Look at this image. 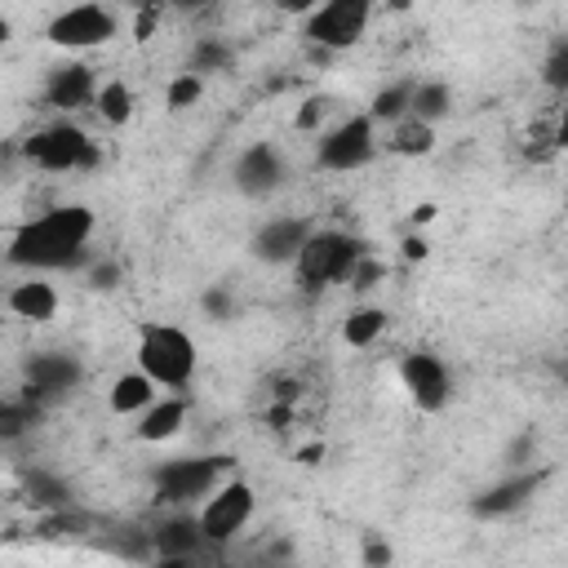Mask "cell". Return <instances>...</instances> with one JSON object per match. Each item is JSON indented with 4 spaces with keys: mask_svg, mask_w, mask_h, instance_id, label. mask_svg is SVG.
<instances>
[{
    "mask_svg": "<svg viewBox=\"0 0 568 568\" xmlns=\"http://www.w3.org/2000/svg\"><path fill=\"white\" fill-rule=\"evenodd\" d=\"M94 209L90 204H58L40 218L23 223L10 240V262L27 267V271H67V267H81L85 249L94 240Z\"/></svg>",
    "mask_w": 568,
    "mask_h": 568,
    "instance_id": "1",
    "label": "cell"
},
{
    "mask_svg": "<svg viewBox=\"0 0 568 568\" xmlns=\"http://www.w3.org/2000/svg\"><path fill=\"white\" fill-rule=\"evenodd\" d=\"M196 365H200V351H196V338L187 329H178V324H147L142 329V338H138V374L152 387L182 391L196 378Z\"/></svg>",
    "mask_w": 568,
    "mask_h": 568,
    "instance_id": "2",
    "label": "cell"
},
{
    "mask_svg": "<svg viewBox=\"0 0 568 568\" xmlns=\"http://www.w3.org/2000/svg\"><path fill=\"white\" fill-rule=\"evenodd\" d=\"M365 253H369L365 240H355L346 232H333V227H324V232L316 227L307 236V245L298 249V258H294L303 294H320V289H329V284H342L351 275V267Z\"/></svg>",
    "mask_w": 568,
    "mask_h": 568,
    "instance_id": "3",
    "label": "cell"
},
{
    "mask_svg": "<svg viewBox=\"0 0 568 568\" xmlns=\"http://www.w3.org/2000/svg\"><path fill=\"white\" fill-rule=\"evenodd\" d=\"M19 156L27 165H36V169H49V174H81V169H98V161H103L98 142L71 120L36 129L32 138H23Z\"/></svg>",
    "mask_w": 568,
    "mask_h": 568,
    "instance_id": "4",
    "label": "cell"
},
{
    "mask_svg": "<svg viewBox=\"0 0 568 568\" xmlns=\"http://www.w3.org/2000/svg\"><path fill=\"white\" fill-rule=\"evenodd\" d=\"M249 516H253V488L245 480H223L204 497L196 524H200L204 546H227L249 524Z\"/></svg>",
    "mask_w": 568,
    "mask_h": 568,
    "instance_id": "5",
    "label": "cell"
},
{
    "mask_svg": "<svg viewBox=\"0 0 568 568\" xmlns=\"http://www.w3.org/2000/svg\"><path fill=\"white\" fill-rule=\"evenodd\" d=\"M232 471V458H174L156 471V493L161 502H196V497H209L223 484V475Z\"/></svg>",
    "mask_w": 568,
    "mask_h": 568,
    "instance_id": "6",
    "label": "cell"
},
{
    "mask_svg": "<svg viewBox=\"0 0 568 568\" xmlns=\"http://www.w3.org/2000/svg\"><path fill=\"white\" fill-rule=\"evenodd\" d=\"M369 14H374L369 0H329V5L311 10L307 14V40H311V49H320V54L351 49L355 40L365 36Z\"/></svg>",
    "mask_w": 568,
    "mask_h": 568,
    "instance_id": "7",
    "label": "cell"
},
{
    "mask_svg": "<svg viewBox=\"0 0 568 568\" xmlns=\"http://www.w3.org/2000/svg\"><path fill=\"white\" fill-rule=\"evenodd\" d=\"M374 152H378V125L369 116H351L333 133L320 138L316 161L324 169H333V174H355V169H365L374 161Z\"/></svg>",
    "mask_w": 568,
    "mask_h": 568,
    "instance_id": "8",
    "label": "cell"
},
{
    "mask_svg": "<svg viewBox=\"0 0 568 568\" xmlns=\"http://www.w3.org/2000/svg\"><path fill=\"white\" fill-rule=\"evenodd\" d=\"M400 382H404V391L413 395V404L422 413H440L449 404V395H453V378H449L445 360H440V355H431V351L404 355V360H400Z\"/></svg>",
    "mask_w": 568,
    "mask_h": 568,
    "instance_id": "9",
    "label": "cell"
},
{
    "mask_svg": "<svg viewBox=\"0 0 568 568\" xmlns=\"http://www.w3.org/2000/svg\"><path fill=\"white\" fill-rule=\"evenodd\" d=\"M58 49H98L116 36V14L103 5H71L62 14H54L49 32H45Z\"/></svg>",
    "mask_w": 568,
    "mask_h": 568,
    "instance_id": "10",
    "label": "cell"
},
{
    "mask_svg": "<svg viewBox=\"0 0 568 568\" xmlns=\"http://www.w3.org/2000/svg\"><path fill=\"white\" fill-rule=\"evenodd\" d=\"M311 232H316L311 218H271V223L253 236V258H262V262H271V267L294 262Z\"/></svg>",
    "mask_w": 568,
    "mask_h": 568,
    "instance_id": "11",
    "label": "cell"
},
{
    "mask_svg": "<svg viewBox=\"0 0 568 568\" xmlns=\"http://www.w3.org/2000/svg\"><path fill=\"white\" fill-rule=\"evenodd\" d=\"M81 382V365L76 355H62V351H45L27 360V400H45V395H62Z\"/></svg>",
    "mask_w": 568,
    "mask_h": 568,
    "instance_id": "12",
    "label": "cell"
},
{
    "mask_svg": "<svg viewBox=\"0 0 568 568\" xmlns=\"http://www.w3.org/2000/svg\"><path fill=\"white\" fill-rule=\"evenodd\" d=\"M98 85H94V71L85 62H67V67H54L49 81H45V103L58 107V111H71V107H85L94 103Z\"/></svg>",
    "mask_w": 568,
    "mask_h": 568,
    "instance_id": "13",
    "label": "cell"
},
{
    "mask_svg": "<svg viewBox=\"0 0 568 568\" xmlns=\"http://www.w3.org/2000/svg\"><path fill=\"white\" fill-rule=\"evenodd\" d=\"M280 182H284V161H280L275 147H267V142H258V147H249L236 161V187L245 196H271Z\"/></svg>",
    "mask_w": 568,
    "mask_h": 568,
    "instance_id": "14",
    "label": "cell"
},
{
    "mask_svg": "<svg viewBox=\"0 0 568 568\" xmlns=\"http://www.w3.org/2000/svg\"><path fill=\"white\" fill-rule=\"evenodd\" d=\"M152 542H156L161 564H191V559L204 551V537H200L196 516H174V520H165V524L152 533Z\"/></svg>",
    "mask_w": 568,
    "mask_h": 568,
    "instance_id": "15",
    "label": "cell"
},
{
    "mask_svg": "<svg viewBox=\"0 0 568 568\" xmlns=\"http://www.w3.org/2000/svg\"><path fill=\"white\" fill-rule=\"evenodd\" d=\"M537 480H542V475H516V480L493 484L488 493H480V497H475V502H471V511H475L480 520H493V516H511V511H520V507L529 502V497H533Z\"/></svg>",
    "mask_w": 568,
    "mask_h": 568,
    "instance_id": "16",
    "label": "cell"
},
{
    "mask_svg": "<svg viewBox=\"0 0 568 568\" xmlns=\"http://www.w3.org/2000/svg\"><path fill=\"white\" fill-rule=\"evenodd\" d=\"M187 426V404L178 400V395H169V400H152L147 409L138 413V440H147V445H165V440H174L178 431Z\"/></svg>",
    "mask_w": 568,
    "mask_h": 568,
    "instance_id": "17",
    "label": "cell"
},
{
    "mask_svg": "<svg viewBox=\"0 0 568 568\" xmlns=\"http://www.w3.org/2000/svg\"><path fill=\"white\" fill-rule=\"evenodd\" d=\"M10 311H14L19 320L45 324V320L58 316V289H54L49 280L32 275V280H23V284H14V289H10Z\"/></svg>",
    "mask_w": 568,
    "mask_h": 568,
    "instance_id": "18",
    "label": "cell"
},
{
    "mask_svg": "<svg viewBox=\"0 0 568 568\" xmlns=\"http://www.w3.org/2000/svg\"><path fill=\"white\" fill-rule=\"evenodd\" d=\"M152 400H156V387L142 378L138 369H133V374H120V378L111 382V391H107V404H111V413H120V417L142 413Z\"/></svg>",
    "mask_w": 568,
    "mask_h": 568,
    "instance_id": "19",
    "label": "cell"
},
{
    "mask_svg": "<svg viewBox=\"0 0 568 568\" xmlns=\"http://www.w3.org/2000/svg\"><path fill=\"white\" fill-rule=\"evenodd\" d=\"M391 156H431V147H436V129L431 125H422V120H413V116H404L400 125H391Z\"/></svg>",
    "mask_w": 568,
    "mask_h": 568,
    "instance_id": "20",
    "label": "cell"
},
{
    "mask_svg": "<svg viewBox=\"0 0 568 568\" xmlns=\"http://www.w3.org/2000/svg\"><path fill=\"white\" fill-rule=\"evenodd\" d=\"M449 107H453V90H449V85H440V81L413 85V103H409V116H413V120H422V125L436 129V120H445Z\"/></svg>",
    "mask_w": 568,
    "mask_h": 568,
    "instance_id": "21",
    "label": "cell"
},
{
    "mask_svg": "<svg viewBox=\"0 0 568 568\" xmlns=\"http://www.w3.org/2000/svg\"><path fill=\"white\" fill-rule=\"evenodd\" d=\"M387 329V311L378 307H355L346 320H342V342L346 346H374Z\"/></svg>",
    "mask_w": 568,
    "mask_h": 568,
    "instance_id": "22",
    "label": "cell"
},
{
    "mask_svg": "<svg viewBox=\"0 0 568 568\" xmlns=\"http://www.w3.org/2000/svg\"><path fill=\"white\" fill-rule=\"evenodd\" d=\"M94 107H98V116H103L107 125H116V129L133 120V94H129L125 81H107V85H98Z\"/></svg>",
    "mask_w": 568,
    "mask_h": 568,
    "instance_id": "23",
    "label": "cell"
},
{
    "mask_svg": "<svg viewBox=\"0 0 568 568\" xmlns=\"http://www.w3.org/2000/svg\"><path fill=\"white\" fill-rule=\"evenodd\" d=\"M409 103H413V85H409V81H400V85H387V90L374 98V107H369V120H374V125H400V120L409 116Z\"/></svg>",
    "mask_w": 568,
    "mask_h": 568,
    "instance_id": "24",
    "label": "cell"
},
{
    "mask_svg": "<svg viewBox=\"0 0 568 568\" xmlns=\"http://www.w3.org/2000/svg\"><path fill=\"white\" fill-rule=\"evenodd\" d=\"M227 67H232V49H227L218 36H200V40H196V49H191V67H187L191 76L204 81L209 71H227Z\"/></svg>",
    "mask_w": 568,
    "mask_h": 568,
    "instance_id": "25",
    "label": "cell"
},
{
    "mask_svg": "<svg viewBox=\"0 0 568 568\" xmlns=\"http://www.w3.org/2000/svg\"><path fill=\"white\" fill-rule=\"evenodd\" d=\"M36 417H40V409H36V400H5L0 404V440H14V436H23L27 426H36Z\"/></svg>",
    "mask_w": 568,
    "mask_h": 568,
    "instance_id": "26",
    "label": "cell"
},
{
    "mask_svg": "<svg viewBox=\"0 0 568 568\" xmlns=\"http://www.w3.org/2000/svg\"><path fill=\"white\" fill-rule=\"evenodd\" d=\"M200 98H204V81H200V76H191V71L174 76V81H169V90H165V103H169L174 111H187V107H196Z\"/></svg>",
    "mask_w": 568,
    "mask_h": 568,
    "instance_id": "27",
    "label": "cell"
},
{
    "mask_svg": "<svg viewBox=\"0 0 568 568\" xmlns=\"http://www.w3.org/2000/svg\"><path fill=\"white\" fill-rule=\"evenodd\" d=\"M382 275H387V267H382L378 258H369V253H365L360 262L351 267V275H346L342 284H351V289H360V294H365V289H374V284H378Z\"/></svg>",
    "mask_w": 568,
    "mask_h": 568,
    "instance_id": "28",
    "label": "cell"
},
{
    "mask_svg": "<svg viewBox=\"0 0 568 568\" xmlns=\"http://www.w3.org/2000/svg\"><path fill=\"white\" fill-rule=\"evenodd\" d=\"M546 85L551 90H568V40H555V49L546 58Z\"/></svg>",
    "mask_w": 568,
    "mask_h": 568,
    "instance_id": "29",
    "label": "cell"
},
{
    "mask_svg": "<svg viewBox=\"0 0 568 568\" xmlns=\"http://www.w3.org/2000/svg\"><path fill=\"white\" fill-rule=\"evenodd\" d=\"M324 111H329V103H324V98H307V103H303V111L294 116V129H298V133H311V129H320Z\"/></svg>",
    "mask_w": 568,
    "mask_h": 568,
    "instance_id": "30",
    "label": "cell"
},
{
    "mask_svg": "<svg viewBox=\"0 0 568 568\" xmlns=\"http://www.w3.org/2000/svg\"><path fill=\"white\" fill-rule=\"evenodd\" d=\"M391 559H395L391 546H387L382 537L369 533V537H365V568H391Z\"/></svg>",
    "mask_w": 568,
    "mask_h": 568,
    "instance_id": "31",
    "label": "cell"
},
{
    "mask_svg": "<svg viewBox=\"0 0 568 568\" xmlns=\"http://www.w3.org/2000/svg\"><path fill=\"white\" fill-rule=\"evenodd\" d=\"M27 484H32V493H40V502H45V507H62V502H67V493H62L54 480H45V475H32Z\"/></svg>",
    "mask_w": 568,
    "mask_h": 568,
    "instance_id": "32",
    "label": "cell"
},
{
    "mask_svg": "<svg viewBox=\"0 0 568 568\" xmlns=\"http://www.w3.org/2000/svg\"><path fill=\"white\" fill-rule=\"evenodd\" d=\"M116 280H120V267H116V262H98V267L90 271L94 289H116Z\"/></svg>",
    "mask_w": 568,
    "mask_h": 568,
    "instance_id": "33",
    "label": "cell"
},
{
    "mask_svg": "<svg viewBox=\"0 0 568 568\" xmlns=\"http://www.w3.org/2000/svg\"><path fill=\"white\" fill-rule=\"evenodd\" d=\"M204 311L218 316V320H227V316H232V298H227L223 289H209V294H204Z\"/></svg>",
    "mask_w": 568,
    "mask_h": 568,
    "instance_id": "34",
    "label": "cell"
},
{
    "mask_svg": "<svg viewBox=\"0 0 568 568\" xmlns=\"http://www.w3.org/2000/svg\"><path fill=\"white\" fill-rule=\"evenodd\" d=\"M156 23H161V10H156V5H152V10H142V14L133 19V36H138V40H147V36L156 32Z\"/></svg>",
    "mask_w": 568,
    "mask_h": 568,
    "instance_id": "35",
    "label": "cell"
},
{
    "mask_svg": "<svg viewBox=\"0 0 568 568\" xmlns=\"http://www.w3.org/2000/svg\"><path fill=\"white\" fill-rule=\"evenodd\" d=\"M267 422H271V431H289V426H294V409L289 404H275L267 413Z\"/></svg>",
    "mask_w": 568,
    "mask_h": 568,
    "instance_id": "36",
    "label": "cell"
},
{
    "mask_svg": "<svg viewBox=\"0 0 568 568\" xmlns=\"http://www.w3.org/2000/svg\"><path fill=\"white\" fill-rule=\"evenodd\" d=\"M426 253H431L426 236H409V240H404V258H409V262H426Z\"/></svg>",
    "mask_w": 568,
    "mask_h": 568,
    "instance_id": "37",
    "label": "cell"
},
{
    "mask_svg": "<svg viewBox=\"0 0 568 568\" xmlns=\"http://www.w3.org/2000/svg\"><path fill=\"white\" fill-rule=\"evenodd\" d=\"M436 213H440L436 204H417V209H413V227H426V223H436Z\"/></svg>",
    "mask_w": 568,
    "mask_h": 568,
    "instance_id": "38",
    "label": "cell"
},
{
    "mask_svg": "<svg viewBox=\"0 0 568 568\" xmlns=\"http://www.w3.org/2000/svg\"><path fill=\"white\" fill-rule=\"evenodd\" d=\"M298 462H303V466L324 462V445H307V449H298Z\"/></svg>",
    "mask_w": 568,
    "mask_h": 568,
    "instance_id": "39",
    "label": "cell"
},
{
    "mask_svg": "<svg viewBox=\"0 0 568 568\" xmlns=\"http://www.w3.org/2000/svg\"><path fill=\"white\" fill-rule=\"evenodd\" d=\"M10 32H14V27H10V19H0V45L10 40Z\"/></svg>",
    "mask_w": 568,
    "mask_h": 568,
    "instance_id": "40",
    "label": "cell"
},
{
    "mask_svg": "<svg viewBox=\"0 0 568 568\" xmlns=\"http://www.w3.org/2000/svg\"><path fill=\"white\" fill-rule=\"evenodd\" d=\"M161 568H191V564H161Z\"/></svg>",
    "mask_w": 568,
    "mask_h": 568,
    "instance_id": "41",
    "label": "cell"
}]
</instances>
